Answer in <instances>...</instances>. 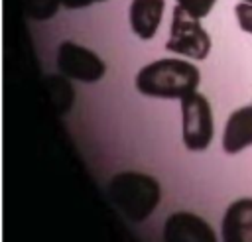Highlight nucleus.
Masks as SVG:
<instances>
[{
	"mask_svg": "<svg viewBox=\"0 0 252 242\" xmlns=\"http://www.w3.org/2000/svg\"><path fill=\"white\" fill-rule=\"evenodd\" d=\"M201 73L183 59H158L142 67L136 75V89L156 98H183L195 92Z\"/></svg>",
	"mask_w": 252,
	"mask_h": 242,
	"instance_id": "obj_1",
	"label": "nucleus"
},
{
	"mask_svg": "<svg viewBox=\"0 0 252 242\" xmlns=\"http://www.w3.org/2000/svg\"><path fill=\"white\" fill-rule=\"evenodd\" d=\"M108 197L132 222L146 220L161 199L159 183L144 173L124 171L110 179Z\"/></svg>",
	"mask_w": 252,
	"mask_h": 242,
	"instance_id": "obj_2",
	"label": "nucleus"
},
{
	"mask_svg": "<svg viewBox=\"0 0 252 242\" xmlns=\"http://www.w3.org/2000/svg\"><path fill=\"white\" fill-rule=\"evenodd\" d=\"M167 51L187 55L195 61H203L211 51V37L205 28L199 24V18L191 16L179 4L173 8L169 39L165 43Z\"/></svg>",
	"mask_w": 252,
	"mask_h": 242,
	"instance_id": "obj_3",
	"label": "nucleus"
},
{
	"mask_svg": "<svg viewBox=\"0 0 252 242\" xmlns=\"http://www.w3.org/2000/svg\"><path fill=\"white\" fill-rule=\"evenodd\" d=\"M183 144L191 151H203L213 140L211 104L201 92H189L181 98Z\"/></svg>",
	"mask_w": 252,
	"mask_h": 242,
	"instance_id": "obj_4",
	"label": "nucleus"
},
{
	"mask_svg": "<svg viewBox=\"0 0 252 242\" xmlns=\"http://www.w3.org/2000/svg\"><path fill=\"white\" fill-rule=\"evenodd\" d=\"M57 67L65 77L81 83H96L98 79H102L106 71L102 59L94 51L77 45L73 41H63L59 45Z\"/></svg>",
	"mask_w": 252,
	"mask_h": 242,
	"instance_id": "obj_5",
	"label": "nucleus"
},
{
	"mask_svg": "<svg viewBox=\"0 0 252 242\" xmlns=\"http://www.w3.org/2000/svg\"><path fill=\"white\" fill-rule=\"evenodd\" d=\"M163 242H217V234L205 218L179 211L167 216L163 224Z\"/></svg>",
	"mask_w": 252,
	"mask_h": 242,
	"instance_id": "obj_6",
	"label": "nucleus"
},
{
	"mask_svg": "<svg viewBox=\"0 0 252 242\" xmlns=\"http://www.w3.org/2000/svg\"><path fill=\"white\" fill-rule=\"evenodd\" d=\"M220 230L222 242H252V199L244 197L230 203Z\"/></svg>",
	"mask_w": 252,
	"mask_h": 242,
	"instance_id": "obj_7",
	"label": "nucleus"
},
{
	"mask_svg": "<svg viewBox=\"0 0 252 242\" xmlns=\"http://www.w3.org/2000/svg\"><path fill=\"white\" fill-rule=\"evenodd\" d=\"M165 0H132L130 4V26L132 31L142 39H152L159 28Z\"/></svg>",
	"mask_w": 252,
	"mask_h": 242,
	"instance_id": "obj_8",
	"label": "nucleus"
},
{
	"mask_svg": "<svg viewBox=\"0 0 252 242\" xmlns=\"http://www.w3.org/2000/svg\"><path fill=\"white\" fill-rule=\"evenodd\" d=\"M248 146H252V106H242L226 120L222 148L226 153H238Z\"/></svg>",
	"mask_w": 252,
	"mask_h": 242,
	"instance_id": "obj_9",
	"label": "nucleus"
},
{
	"mask_svg": "<svg viewBox=\"0 0 252 242\" xmlns=\"http://www.w3.org/2000/svg\"><path fill=\"white\" fill-rule=\"evenodd\" d=\"M59 4H61V0H22L24 14L37 22L49 20L57 12Z\"/></svg>",
	"mask_w": 252,
	"mask_h": 242,
	"instance_id": "obj_10",
	"label": "nucleus"
},
{
	"mask_svg": "<svg viewBox=\"0 0 252 242\" xmlns=\"http://www.w3.org/2000/svg\"><path fill=\"white\" fill-rule=\"evenodd\" d=\"M215 2L217 0H177V4L181 8H185L195 18H205L211 12V8H213Z\"/></svg>",
	"mask_w": 252,
	"mask_h": 242,
	"instance_id": "obj_11",
	"label": "nucleus"
},
{
	"mask_svg": "<svg viewBox=\"0 0 252 242\" xmlns=\"http://www.w3.org/2000/svg\"><path fill=\"white\" fill-rule=\"evenodd\" d=\"M234 14H236V20H238V26L252 33V4L250 2H242V4H236L234 6Z\"/></svg>",
	"mask_w": 252,
	"mask_h": 242,
	"instance_id": "obj_12",
	"label": "nucleus"
},
{
	"mask_svg": "<svg viewBox=\"0 0 252 242\" xmlns=\"http://www.w3.org/2000/svg\"><path fill=\"white\" fill-rule=\"evenodd\" d=\"M94 2H104V0H61V4L69 10H75V8H85V6H91Z\"/></svg>",
	"mask_w": 252,
	"mask_h": 242,
	"instance_id": "obj_13",
	"label": "nucleus"
},
{
	"mask_svg": "<svg viewBox=\"0 0 252 242\" xmlns=\"http://www.w3.org/2000/svg\"><path fill=\"white\" fill-rule=\"evenodd\" d=\"M244 2H250V4H252V0H244Z\"/></svg>",
	"mask_w": 252,
	"mask_h": 242,
	"instance_id": "obj_14",
	"label": "nucleus"
}]
</instances>
